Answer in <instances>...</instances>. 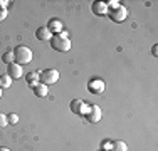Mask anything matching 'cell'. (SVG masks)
I'll use <instances>...</instances> for the list:
<instances>
[{
	"mask_svg": "<svg viewBox=\"0 0 158 151\" xmlns=\"http://www.w3.org/2000/svg\"><path fill=\"white\" fill-rule=\"evenodd\" d=\"M14 60L15 64L22 66V64H29L32 60V51L25 45H17L15 51H14Z\"/></svg>",
	"mask_w": 158,
	"mask_h": 151,
	"instance_id": "6da1fadb",
	"label": "cell"
},
{
	"mask_svg": "<svg viewBox=\"0 0 158 151\" xmlns=\"http://www.w3.org/2000/svg\"><path fill=\"white\" fill-rule=\"evenodd\" d=\"M51 47L57 52H67L71 49V40L69 37H62V35H54L51 39Z\"/></svg>",
	"mask_w": 158,
	"mask_h": 151,
	"instance_id": "7a4b0ae2",
	"label": "cell"
},
{
	"mask_svg": "<svg viewBox=\"0 0 158 151\" xmlns=\"http://www.w3.org/2000/svg\"><path fill=\"white\" fill-rule=\"evenodd\" d=\"M59 81V72L56 69H46L39 74V82L44 86H51V84H56Z\"/></svg>",
	"mask_w": 158,
	"mask_h": 151,
	"instance_id": "3957f363",
	"label": "cell"
},
{
	"mask_svg": "<svg viewBox=\"0 0 158 151\" xmlns=\"http://www.w3.org/2000/svg\"><path fill=\"white\" fill-rule=\"evenodd\" d=\"M108 15H110V18H111L113 22H123V20H125V18L128 17V10H126V7H125V5L118 3L116 7L110 9Z\"/></svg>",
	"mask_w": 158,
	"mask_h": 151,
	"instance_id": "277c9868",
	"label": "cell"
},
{
	"mask_svg": "<svg viewBox=\"0 0 158 151\" xmlns=\"http://www.w3.org/2000/svg\"><path fill=\"white\" fill-rule=\"evenodd\" d=\"M82 116L86 118L88 123L94 124V123H98V121L101 119V108H99V106H88L86 111L82 112Z\"/></svg>",
	"mask_w": 158,
	"mask_h": 151,
	"instance_id": "5b68a950",
	"label": "cell"
},
{
	"mask_svg": "<svg viewBox=\"0 0 158 151\" xmlns=\"http://www.w3.org/2000/svg\"><path fill=\"white\" fill-rule=\"evenodd\" d=\"M88 91L91 94H101L104 91V82L101 79H91L88 82Z\"/></svg>",
	"mask_w": 158,
	"mask_h": 151,
	"instance_id": "8992f818",
	"label": "cell"
},
{
	"mask_svg": "<svg viewBox=\"0 0 158 151\" xmlns=\"http://www.w3.org/2000/svg\"><path fill=\"white\" fill-rule=\"evenodd\" d=\"M7 76H9L10 79H20L22 77V67L15 62L9 64V66H7Z\"/></svg>",
	"mask_w": 158,
	"mask_h": 151,
	"instance_id": "52a82bcc",
	"label": "cell"
},
{
	"mask_svg": "<svg viewBox=\"0 0 158 151\" xmlns=\"http://www.w3.org/2000/svg\"><path fill=\"white\" fill-rule=\"evenodd\" d=\"M86 103L82 99H73L71 101V111L74 112V114H82V112L86 111Z\"/></svg>",
	"mask_w": 158,
	"mask_h": 151,
	"instance_id": "ba28073f",
	"label": "cell"
},
{
	"mask_svg": "<svg viewBox=\"0 0 158 151\" xmlns=\"http://www.w3.org/2000/svg\"><path fill=\"white\" fill-rule=\"evenodd\" d=\"M91 10H93L96 15H106L108 12H110L106 2H94V3L91 5Z\"/></svg>",
	"mask_w": 158,
	"mask_h": 151,
	"instance_id": "9c48e42d",
	"label": "cell"
},
{
	"mask_svg": "<svg viewBox=\"0 0 158 151\" xmlns=\"http://www.w3.org/2000/svg\"><path fill=\"white\" fill-rule=\"evenodd\" d=\"M47 30L51 34H61L62 32V24H61V20H56V18H51L49 20V24H47Z\"/></svg>",
	"mask_w": 158,
	"mask_h": 151,
	"instance_id": "30bf717a",
	"label": "cell"
},
{
	"mask_svg": "<svg viewBox=\"0 0 158 151\" xmlns=\"http://www.w3.org/2000/svg\"><path fill=\"white\" fill-rule=\"evenodd\" d=\"M35 37L39 40H42V42H47V40L52 39V34L47 30V27H39L35 30Z\"/></svg>",
	"mask_w": 158,
	"mask_h": 151,
	"instance_id": "8fae6325",
	"label": "cell"
},
{
	"mask_svg": "<svg viewBox=\"0 0 158 151\" xmlns=\"http://www.w3.org/2000/svg\"><path fill=\"white\" fill-rule=\"evenodd\" d=\"M25 81H27V84L31 86V88H35V86L39 84V72H35V71L27 72V76H25Z\"/></svg>",
	"mask_w": 158,
	"mask_h": 151,
	"instance_id": "7c38bea8",
	"label": "cell"
},
{
	"mask_svg": "<svg viewBox=\"0 0 158 151\" xmlns=\"http://www.w3.org/2000/svg\"><path fill=\"white\" fill-rule=\"evenodd\" d=\"M32 89H34V94H35L37 97H46L49 94V88L44 86V84H40V82L35 86V88H32Z\"/></svg>",
	"mask_w": 158,
	"mask_h": 151,
	"instance_id": "4fadbf2b",
	"label": "cell"
},
{
	"mask_svg": "<svg viewBox=\"0 0 158 151\" xmlns=\"http://www.w3.org/2000/svg\"><path fill=\"white\" fill-rule=\"evenodd\" d=\"M111 151H128V146L125 141H113L111 143Z\"/></svg>",
	"mask_w": 158,
	"mask_h": 151,
	"instance_id": "5bb4252c",
	"label": "cell"
},
{
	"mask_svg": "<svg viewBox=\"0 0 158 151\" xmlns=\"http://www.w3.org/2000/svg\"><path fill=\"white\" fill-rule=\"evenodd\" d=\"M10 84H12V79L9 77L7 74H3V76H0V89H5V88H10Z\"/></svg>",
	"mask_w": 158,
	"mask_h": 151,
	"instance_id": "9a60e30c",
	"label": "cell"
},
{
	"mask_svg": "<svg viewBox=\"0 0 158 151\" xmlns=\"http://www.w3.org/2000/svg\"><path fill=\"white\" fill-rule=\"evenodd\" d=\"M2 60L7 64V66H9V64H12V62H15V60H14V51L5 52V54L2 55Z\"/></svg>",
	"mask_w": 158,
	"mask_h": 151,
	"instance_id": "2e32d148",
	"label": "cell"
},
{
	"mask_svg": "<svg viewBox=\"0 0 158 151\" xmlns=\"http://www.w3.org/2000/svg\"><path fill=\"white\" fill-rule=\"evenodd\" d=\"M7 124H9V121H7V116L0 112V128H5Z\"/></svg>",
	"mask_w": 158,
	"mask_h": 151,
	"instance_id": "e0dca14e",
	"label": "cell"
},
{
	"mask_svg": "<svg viewBox=\"0 0 158 151\" xmlns=\"http://www.w3.org/2000/svg\"><path fill=\"white\" fill-rule=\"evenodd\" d=\"M7 121H9L10 124H15L17 121H19V118H17L15 114H10V116H7Z\"/></svg>",
	"mask_w": 158,
	"mask_h": 151,
	"instance_id": "ac0fdd59",
	"label": "cell"
},
{
	"mask_svg": "<svg viewBox=\"0 0 158 151\" xmlns=\"http://www.w3.org/2000/svg\"><path fill=\"white\" fill-rule=\"evenodd\" d=\"M5 17H7V9H0V22L5 20Z\"/></svg>",
	"mask_w": 158,
	"mask_h": 151,
	"instance_id": "d6986e66",
	"label": "cell"
},
{
	"mask_svg": "<svg viewBox=\"0 0 158 151\" xmlns=\"http://www.w3.org/2000/svg\"><path fill=\"white\" fill-rule=\"evenodd\" d=\"M7 5H9L7 0H0V9H7Z\"/></svg>",
	"mask_w": 158,
	"mask_h": 151,
	"instance_id": "ffe728a7",
	"label": "cell"
},
{
	"mask_svg": "<svg viewBox=\"0 0 158 151\" xmlns=\"http://www.w3.org/2000/svg\"><path fill=\"white\" fill-rule=\"evenodd\" d=\"M103 148H104V149H110V151H111V143L104 141V143H103Z\"/></svg>",
	"mask_w": 158,
	"mask_h": 151,
	"instance_id": "44dd1931",
	"label": "cell"
},
{
	"mask_svg": "<svg viewBox=\"0 0 158 151\" xmlns=\"http://www.w3.org/2000/svg\"><path fill=\"white\" fill-rule=\"evenodd\" d=\"M152 52H153V55H156V54H158V47H156V45H153Z\"/></svg>",
	"mask_w": 158,
	"mask_h": 151,
	"instance_id": "7402d4cb",
	"label": "cell"
},
{
	"mask_svg": "<svg viewBox=\"0 0 158 151\" xmlns=\"http://www.w3.org/2000/svg\"><path fill=\"white\" fill-rule=\"evenodd\" d=\"M0 151H10L9 148H3V146H0Z\"/></svg>",
	"mask_w": 158,
	"mask_h": 151,
	"instance_id": "603a6c76",
	"label": "cell"
},
{
	"mask_svg": "<svg viewBox=\"0 0 158 151\" xmlns=\"http://www.w3.org/2000/svg\"><path fill=\"white\" fill-rule=\"evenodd\" d=\"M0 97H2V89H0Z\"/></svg>",
	"mask_w": 158,
	"mask_h": 151,
	"instance_id": "cb8c5ba5",
	"label": "cell"
}]
</instances>
